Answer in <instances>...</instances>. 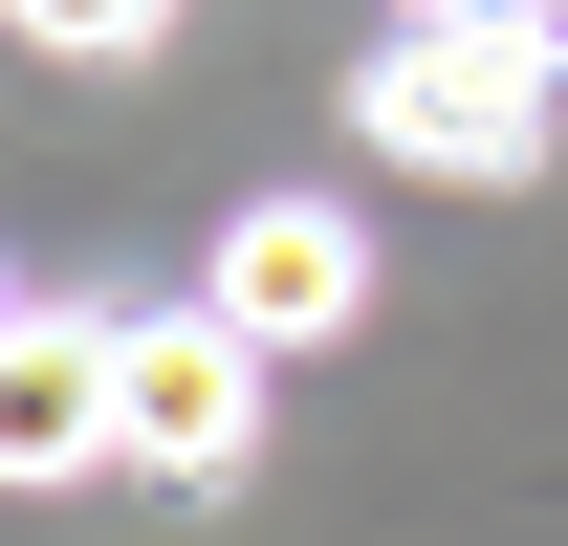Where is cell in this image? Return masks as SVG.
Returning a JSON list of instances; mask_svg holds the SVG:
<instances>
[{"label": "cell", "instance_id": "obj_1", "mask_svg": "<svg viewBox=\"0 0 568 546\" xmlns=\"http://www.w3.org/2000/svg\"><path fill=\"white\" fill-rule=\"evenodd\" d=\"M351 110H372L394 153H437V175H525L568 88H547V22H394Z\"/></svg>", "mask_w": 568, "mask_h": 546}, {"label": "cell", "instance_id": "obj_2", "mask_svg": "<svg viewBox=\"0 0 568 546\" xmlns=\"http://www.w3.org/2000/svg\"><path fill=\"white\" fill-rule=\"evenodd\" d=\"M110 459L219 503V481L263 459V328H241V306H153V328H132V372H110Z\"/></svg>", "mask_w": 568, "mask_h": 546}, {"label": "cell", "instance_id": "obj_3", "mask_svg": "<svg viewBox=\"0 0 568 546\" xmlns=\"http://www.w3.org/2000/svg\"><path fill=\"white\" fill-rule=\"evenodd\" d=\"M110 372H132V306H22V350H0V481L22 503L110 459Z\"/></svg>", "mask_w": 568, "mask_h": 546}, {"label": "cell", "instance_id": "obj_4", "mask_svg": "<svg viewBox=\"0 0 568 546\" xmlns=\"http://www.w3.org/2000/svg\"><path fill=\"white\" fill-rule=\"evenodd\" d=\"M197 306H241L263 350H328V328L372 306V241H351V198H241V219H219V284H197Z\"/></svg>", "mask_w": 568, "mask_h": 546}, {"label": "cell", "instance_id": "obj_5", "mask_svg": "<svg viewBox=\"0 0 568 546\" xmlns=\"http://www.w3.org/2000/svg\"><path fill=\"white\" fill-rule=\"evenodd\" d=\"M153 22H175V0H22V44H67V67H132Z\"/></svg>", "mask_w": 568, "mask_h": 546}, {"label": "cell", "instance_id": "obj_6", "mask_svg": "<svg viewBox=\"0 0 568 546\" xmlns=\"http://www.w3.org/2000/svg\"><path fill=\"white\" fill-rule=\"evenodd\" d=\"M394 22H547V0H394Z\"/></svg>", "mask_w": 568, "mask_h": 546}]
</instances>
